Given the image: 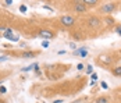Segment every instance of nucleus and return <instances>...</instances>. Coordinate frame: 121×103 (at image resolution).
<instances>
[{"instance_id": "nucleus-1", "label": "nucleus", "mask_w": 121, "mask_h": 103, "mask_svg": "<svg viewBox=\"0 0 121 103\" xmlns=\"http://www.w3.org/2000/svg\"><path fill=\"white\" fill-rule=\"evenodd\" d=\"M116 10V3H105L100 6V13L102 14H111Z\"/></svg>"}, {"instance_id": "nucleus-2", "label": "nucleus", "mask_w": 121, "mask_h": 103, "mask_svg": "<svg viewBox=\"0 0 121 103\" xmlns=\"http://www.w3.org/2000/svg\"><path fill=\"white\" fill-rule=\"evenodd\" d=\"M60 22H61V25H64V27H73L75 24V18L71 17V15H63L60 18Z\"/></svg>"}, {"instance_id": "nucleus-3", "label": "nucleus", "mask_w": 121, "mask_h": 103, "mask_svg": "<svg viewBox=\"0 0 121 103\" xmlns=\"http://www.w3.org/2000/svg\"><path fill=\"white\" fill-rule=\"evenodd\" d=\"M88 25L92 27V28H97V27H100V20L96 18V17H89V20H88Z\"/></svg>"}, {"instance_id": "nucleus-4", "label": "nucleus", "mask_w": 121, "mask_h": 103, "mask_svg": "<svg viewBox=\"0 0 121 103\" xmlns=\"http://www.w3.org/2000/svg\"><path fill=\"white\" fill-rule=\"evenodd\" d=\"M39 36H40V38H43V39H52L54 35H53V32H50V31L42 29V31H39Z\"/></svg>"}, {"instance_id": "nucleus-5", "label": "nucleus", "mask_w": 121, "mask_h": 103, "mask_svg": "<svg viewBox=\"0 0 121 103\" xmlns=\"http://www.w3.org/2000/svg\"><path fill=\"white\" fill-rule=\"evenodd\" d=\"M74 10L77 13H85L86 11V6L84 3H75L74 4Z\"/></svg>"}, {"instance_id": "nucleus-6", "label": "nucleus", "mask_w": 121, "mask_h": 103, "mask_svg": "<svg viewBox=\"0 0 121 103\" xmlns=\"http://www.w3.org/2000/svg\"><path fill=\"white\" fill-rule=\"evenodd\" d=\"M6 39H13V41H18V38L17 36H13V31L10 29V28H6V33L3 35Z\"/></svg>"}, {"instance_id": "nucleus-7", "label": "nucleus", "mask_w": 121, "mask_h": 103, "mask_svg": "<svg viewBox=\"0 0 121 103\" xmlns=\"http://www.w3.org/2000/svg\"><path fill=\"white\" fill-rule=\"evenodd\" d=\"M82 3L88 7V6H91V7H93V6H96L97 3H99V0H82Z\"/></svg>"}, {"instance_id": "nucleus-8", "label": "nucleus", "mask_w": 121, "mask_h": 103, "mask_svg": "<svg viewBox=\"0 0 121 103\" xmlns=\"http://www.w3.org/2000/svg\"><path fill=\"white\" fill-rule=\"evenodd\" d=\"M74 54H78V56L85 57V56L88 54V52H86V49H78V50H74Z\"/></svg>"}, {"instance_id": "nucleus-9", "label": "nucleus", "mask_w": 121, "mask_h": 103, "mask_svg": "<svg viewBox=\"0 0 121 103\" xmlns=\"http://www.w3.org/2000/svg\"><path fill=\"white\" fill-rule=\"evenodd\" d=\"M105 24H106V25H113V24H114V20H113L111 17H106V18H105Z\"/></svg>"}, {"instance_id": "nucleus-10", "label": "nucleus", "mask_w": 121, "mask_h": 103, "mask_svg": "<svg viewBox=\"0 0 121 103\" xmlns=\"http://www.w3.org/2000/svg\"><path fill=\"white\" fill-rule=\"evenodd\" d=\"M96 103H109V98H106V96H102V98H99V99L96 100Z\"/></svg>"}, {"instance_id": "nucleus-11", "label": "nucleus", "mask_w": 121, "mask_h": 103, "mask_svg": "<svg viewBox=\"0 0 121 103\" xmlns=\"http://www.w3.org/2000/svg\"><path fill=\"white\" fill-rule=\"evenodd\" d=\"M113 74L117 75V77H121V67H116V68L113 70Z\"/></svg>"}, {"instance_id": "nucleus-12", "label": "nucleus", "mask_w": 121, "mask_h": 103, "mask_svg": "<svg viewBox=\"0 0 121 103\" xmlns=\"http://www.w3.org/2000/svg\"><path fill=\"white\" fill-rule=\"evenodd\" d=\"M99 59L102 60V61H103L105 64H109V63H111V60L109 59V57H106V56H102V57H99Z\"/></svg>"}, {"instance_id": "nucleus-13", "label": "nucleus", "mask_w": 121, "mask_h": 103, "mask_svg": "<svg viewBox=\"0 0 121 103\" xmlns=\"http://www.w3.org/2000/svg\"><path fill=\"white\" fill-rule=\"evenodd\" d=\"M33 56H35V53H32V52H27L22 54V57H33Z\"/></svg>"}, {"instance_id": "nucleus-14", "label": "nucleus", "mask_w": 121, "mask_h": 103, "mask_svg": "<svg viewBox=\"0 0 121 103\" xmlns=\"http://www.w3.org/2000/svg\"><path fill=\"white\" fill-rule=\"evenodd\" d=\"M20 11H21V13H25V11H27V6H24V4L20 6Z\"/></svg>"}, {"instance_id": "nucleus-15", "label": "nucleus", "mask_w": 121, "mask_h": 103, "mask_svg": "<svg viewBox=\"0 0 121 103\" xmlns=\"http://www.w3.org/2000/svg\"><path fill=\"white\" fill-rule=\"evenodd\" d=\"M92 70H93V68H92V66H88V67H86V73H88V74H91Z\"/></svg>"}, {"instance_id": "nucleus-16", "label": "nucleus", "mask_w": 121, "mask_h": 103, "mask_svg": "<svg viewBox=\"0 0 121 103\" xmlns=\"http://www.w3.org/2000/svg\"><path fill=\"white\" fill-rule=\"evenodd\" d=\"M6 92H7V89L4 88V87H1V88H0V93H6Z\"/></svg>"}, {"instance_id": "nucleus-17", "label": "nucleus", "mask_w": 121, "mask_h": 103, "mask_svg": "<svg viewBox=\"0 0 121 103\" xmlns=\"http://www.w3.org/2000/svg\"><path fill=\"white\" fill-rule=\"evenodd\" d=\"M43 8H45V10H49V11H53V8L49 7V6H43Z\"/></svg>"}, {"instance_id": "nucleus-18", "label": "nucleus", "mask_w": 121, "mask_h": 103, "mask_svg": "<svg viewBox=\"0 0 121 103\" xmlns=\"http://www.w3.org/2000/svg\"><path fill=\"white\" fill-rule=\"evenodd\" d=\"M102 88H103V89H107V88H109V87H107V84H106V82H102Z\"/></svg>"}, {"instance_id": "nucleus-19", "label": "nucleus", "mask_w": 121, "mask_h": 103, "mask_svg": "<svg viewBox=\"0 0 121 103\" xmlns=\"http://www.w3.org/2000/svg\"><path fill=\"white\" fill-rule=\"evenodd\" d=\"M47 46H49V42H43L42 43V47H47Z\"/></svg>"}, {"instance_id": "nucleus-20", "label": "nucleus", "mask_w": 121, "mask_h": 103, "mask_svg": "<svg viewBox=\"0 0 121 103\" xmlns=\"http://www.w3.org/2000/svg\"><path fill=\"white\" fill-rule=\"evenodd\" d=\"M77 68H78V70H82V68H84V66H82V64H78V66H77Z\"/></svg>"}, {"instance_id": "nucleus-21", "label": "nucleus", "mask_w": 121, "mask_h": 103, "mask_svg": "<svg viewBox=\"0 0 121 103\" xmlns=\"http://www.w3.org/2000/svg\"><path fill=\"white\" fill-rule=\"evenodd\" d=\"M92 79H97V75L96 74H92Z\"/></svg>"}, {"instance_id": "nucleus-22", "label": "nucleus", "mask_w": 121, "mask_h": 103, "mask_svg": "<svg viewBox=\"0 0 121 103\" xmlns=\"http://www.w3.org/2000/svg\"><path fill=\"white\" fill-rule=\"evenodd\" d=\"M116 31H117V33H118V35H120V36H121V28H117V29H116Z\"/></svg>"}, {"instance_id": "nucleus-23", "label": "nucleus", "mask_w": 121, "mask_h": 103, "mask_svg": "<svg viewBox=\"0 0 121 103\" xmlns=\"http://www.w3.org/2000/svg\"><path fill=\"white\" fill-rule=\"evenodd\" d=\"M13 3V0H6V4H11Z\"/></svg>"}, {"instance_id": "nucleus-24", "label": "nucleus", "mask_w": 121, "mask_h": 103, "mask_svg": "<svg viewBox=\"0 0 121 103\" xmlns=\"http://www.w3.org/2000/svg\"><path fill=\"white\" fill-rule=\"evenodd\" d=\"M6 59H7L6 56H1V57H0V60H6Z\"/></svg>"}, {"instance_id": "nucleus-25", "label": "nucleus", "mask_w": 121, "mask_h": 103, "mask_svg": "<svg viewBox=\"0 0 121 103\" xmlns=\"http://www.w3.org/2000/svg\"><path fill=\"white\" fill-rule=\"evenodd\" d=\"M0 103H6V102H4V100H0Z\"/></svg>"}]
</instances>
